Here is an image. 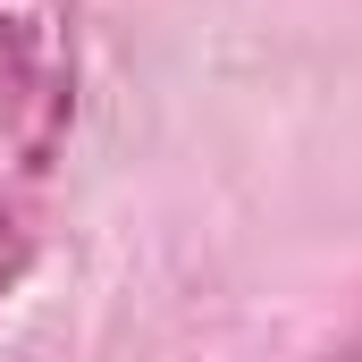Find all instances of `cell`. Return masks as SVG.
<instances>
[{"label": "cell", "mask_w": 362, "mask_h": 362, "mask_svg": "<svg viewBox=\"0 0 362 362\" xmlns=\"http://www.w3.org/2000/svg\"><path fill=\"white\" fill-rule=\"evenodd\" d=\"M76 118V0H0V127L42 177Z\"/></svg>", "instance_id": "1"}, {"label": "cell", "mask_w": 362, "mask_h": 362, "mask_svg": "<svg viewBox=\"0 0 362 362\" xmlns=\"http://www.w3.org/2000/svg\"><path fill=\"white\" fill-rule=\"evenodd\" d=\"M25 270H34V219H25V202L0 185V312H8V295L25 286Z\"/></svg>", "instance_id": "2"}]
</instances>
